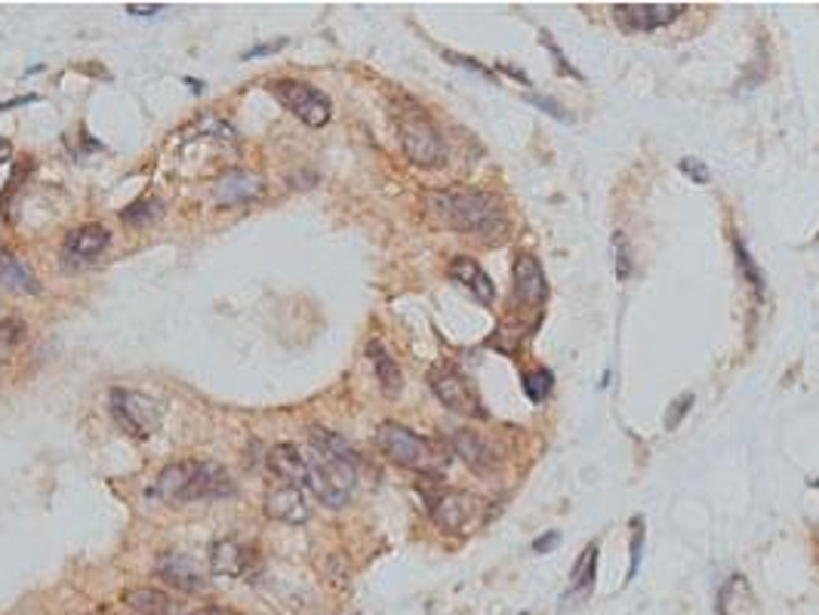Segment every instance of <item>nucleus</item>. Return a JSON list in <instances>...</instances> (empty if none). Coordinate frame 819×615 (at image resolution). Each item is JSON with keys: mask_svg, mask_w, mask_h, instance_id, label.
I'll return each mask as SVG.
<instances>
[{"mask_svg": "<svg viewBox=\"0 0 819 615\" xmlns=\"http://www.w3.org/2000/svg\"><path fill=\"white\" fill-rule=\"evenodd\" d=\"M500 68H503L505 75H512V77H515V80H521L524 87H530V77L524 75L521 68H515V65H500Z\"/></svg>", "mask_w": 819, "mask_h": 615, "instance_id": "58836bf2", "label": "nucleus"}, {"mask_svg": "<svg viewBox=\"0 0 819 615\" xmlns=\"http://www.w3.org/2000/svg\"><path fill=\"white\" fill-rule=\"evenodd\" d=\"M7 161H10V142L0 139V164H7Z\"/></svg>", "mask_w": 819, "mask_h": 615, "instance_id": "a19ab883", "label": "nucleus"}, {"mask_svg": "<svg viewBox=\"0 0 819 615\" xmlns=\"http://www.w3.org/2000/svg\"><path fill=\"white\" fill-rule=\"evenodd\" d=\"M367 357H370L376 379H379V388H382L386 397H398V394L404 392V373H401V367L394 363V357L386 351L382 342H370V345H367Z\"/></svg>", "mask_w": 819, "mask_h": 615, "instance_id": "6ab92c4d", "label": "nucleus"}, {"mask_svg": "<svg viewBox=\"0 0 819 615\" xmlns=\"http://www.w3.org/2000/svg\"><path fill=\"white\" fill-rule=\"evenodd\" d=\"M272 93L278 99L287 112H293L305 127H324L333 117V102L327 99V93H320L312 84L302 80H275Z\"/></svg>", "mask_w": 819, "mask_h": 615, "instance_id": "0eeeda50", "label": "nucleus"}, {"mask_svg": "<svg viewBox=\"0 0 819 615\" xmlns=\"http://www.w3.org/2000/svg\"><path fill=\"white\" fill-rule=\"evenodd\" d=\"M475 496L463 489H441L438 496H429V511L438 526L444 529H463L475 517Z\"/></svg>", "mask_w": 819, "mask_h": 615, "instance_id": "9d476101", "label": "nucleus"}, {"mask_svg": "<svg viewBox=\"0 0 819 615\" xmlns=\"http://www.w3.org/2000/svg\"><path fill=\"white\" fill-rule=\"evenodd\" d=\"M426 209L438 225L481 234V238H503L508 219L505 206L496 194L481 188H438L426 191Z\"/></svg>", "mask_w": 819, "mask_h": 615, "instance_id": "f257e3e1", "label": "nucleus"}, {"mask_svg": "<svg viewBox=\"0 0 819 615\" xmlns=\"http://www.w3.org/2000/svg\"><path fill=\"white\" fill-rule=\"evenodd\" d=\"M521 388L524 397H527L530 403H542V400L552 394V388H555V375H552V370H545V367L530 370V373H524Z\"/></svg>", "mask_w": 819, "mask_h": 615, "instance_id": "bb28decb", "label": "nucleus"}, {"mask_svg": "<svg viewBox=\"0 0 819 615\" xmlns=\"http://www.w3.org/2000/svg\"><path fill=\"white\" fill-rule=\"evenodd\" d=\"M308 440H312V447H315L317 456H324V459H336V462H345V465L357 467V452H354L339 434L327 428H312L308 431Z\"/></svg>", "mask_w": 819, "mask_h": 615, "instance_id": "4be33fe9", "label": "nucleus"}, {"mask_svg": "<svg viewBox=\"0 0 819 615\" xmlns=\"http://www.w3.org/2000/svg\"><path fill=\"white\" fill-rule=\"evenodd\" d=\"M444 59H448V62H453V65H459V68H468V72H475V75H481V77H487V80H493V72H490V68H484V65H481L478 59L459 56V53H450V50L444 53Z\"/></svg>", "mask_w": 819, "mask_h": 615, "instance_id": "f704fd0d", "label": "nucleus"}, {"mask_svg": "<svg viewBox=\"0 0 819 615\" xmlns=\"http://www.w3.org/2000/svg\"><path fill=\"white\" fill-rule=\"evenodd\" d=\"M154 492L169 504L186 502H204V499H225L235 492V481L228 474V467L219 462H176L167 465L158 474Z\"/></svg>", "mask_w": 819, "mask_h": 615, "instance_id": "f03ea898", "label": "nucleus"}, {"mask_svg": "<svg viewBox=\"0 0 819 615\" xmlns=\"http://www.w3.org/2000/svg\"><path fill=\"white\" fill-rule=\"evenodd\" d=\"M632 566H629V578L638 576V566H641V554H644V523L641 517L632 521Z\"/></svg>", "mask_w": 819, "mask_h": 615, "instance_id": "72a5a7b5", "label": "nucleus"}, {"mask_svg": "<svg viewBox=\"0 0 819 615\" xmlns=\"http://www.w3.org/2000/svg\"><path fill=\"white\" fill-rule=\"evenodd\" d=\"M262 194V182L253 176V172H243V169H231L216 179L213 185V197L219 206H241L256 201Z\"/></svg>", "mask_w": 819, "mask_h": 615, "instance_id": "2eb2a0df", "label": "nucleus"}, {"mask_svg": "<svg viewBox=\"0 0 819 615\" xmlns=\"http://www.w3.org/2000/svg\"><path fill=\"white\" fill-rule=\"evenodd\" d=\"M90 615H114V613H109V610H102V613H90Z\"/></svg>", "mask_w": 819, "mask_h": 615, "instance_id": "79ce46f5", "label": "nucleus"}, {"mask_svg": "<svg viewBox=\"0 0 819 615\" xmlns=\"http://www.w3.org/2000/svg\"><path fill=\"white\" fill-rule=\"evenodd\" d=\"M450 278L456 280L459 286H466L471 296L478 298L481 305H490L496 298V283L490 280L484 268L468 256H456L450 261Z\"/></svg>", "mask_w": 819, "mask_h": 615, "instance_id": "f3484780", "label": "nucleus"}, {"mask_svg": "<svg viewBox=\"0 0 819 615\" xmlns=\"http://www.w3.org/2000/svg\"><path fill=\"white\" fill-rule=\"evenodd\" d=\"M527 102L530 105H537L542 114H549V117H555V120H560V124H574V117L567 114V108L560 105V102H555V99H549V95H540V93H530L527 95Z\"/></svg>", "mask_w": 819, "mask_h": 615, "instance_id": "7c9ffc66", "label": "nucleus"}, {"mask_svg": "<svg viewBox=\"0 0 819 615\" xmlns=\"http://www.w3.org/2000/svg\"><path fill=\"white\" fill-rule=\"evenodd\" d=\"M0 286L10 293H38V283L28 274V268L10 253H0Z\"/></svg>", "mask_w": 819, "mask_h": 615, "instance_id": "5701e85b", "label": "nucleus"}, {"mask_svg": "<svg viewBox=\"0 0 819 615\" xmlns=\"http://www.w3.org/2000/svg\"><path fill=\"white\" fill-rule=\"evenodd\" d=\"M684 3H616L614 22L629 35H651L681 20Z\"/></svg>", "mask_w": 819, "mask_h": 615, "instance_id": "1a4fd4ad", "label": "nucleus"}, {"mask_svg": "<svg viewBox=\"0 0 819 615\" xmlns=\"http://www.w3.org/2000/svg\"><path fill=\"white\" fill-rule=\"evenodd\" d=\"M376 447L394 465L419 471V474H441L450 462L448 449L429 437H419L416 431L404 428L398 422H382L376 431Z\"/></svg>", "mask_w": 819, "mask_h": 615, "instance_id": "7ed1b4c3", "label": "nucleus"}, {"mask_svg": "<svg viewBox=\"0 0 819 615\" xmlns=\"http://www.w3.org/2000/svg\"><path fill=\"white\" fill-rule=\"evenodd\" d=\"M453 449H456V456H463L466 465L475 467V471H490V467L496 465V452H493V447L487 444L481 434H475V431H456V434H453Z\"/></svg>", "mask_w": 819, "mask_h": 615, "instance_id": "aec40b11", "label": "nucleus"}, {"mask_svg": "<svg viewBox=\"0 0 819 615\" xmlns=\"http://www.w3.org/2000/svg\"><path fill=\"white\" fill-rule=\"evenodd\" d=\"M265 514L272 521L287 523V526H302V523H308V517H312V508H308L299 486L284 484L265 496Z\"/></svg>", "mask_w": 819, "mask_h": 615, "instance_id": "4468645a", "label": "nucleus"}, {"mask_svg": "<svg viewBox=\"0 0 819 615\" xmlns=\"http://www.w3.org/2000/svg\"><path fill=\"white\" fill-rule=\"evenodd\" d=\"M560 544V533H545V536H540V539L533 541V551L537 554H545V551H555Z\"/></svg>", "mask_w": 819, "mask_h": 615, "instance_id": "c9c22d12", "label": "nucleus"}, {"mask_svg": "<svg viewBox=\"0 0 819 615\" xmlns=\"http://www.w3.org/2000/svg\"><path fill=\"white\" fill-rule=\"evenodd\" d=\"M733 253H736V265H740V271H743L745 283L755 290V298L764 302V293H767V280H764V271L758 268V261L752 259V253H748V246L743 241H733Z\"/></svg>", "mask_w": 819, "mask_h": 615, "instance_id": "a878e982", "label": "nucleus"}, {"mask_svg": "<svg viewBox=\"0 0 819 615\" xmlns=\"http://www.w3.org/2000/svg\"><path fill=\"white\" fill-rule=\"evenodd\" d=\"M161 213H164V204H161V197H154V194H146V197H139V201H133L124 213H121V222L130 225V228H146L154 219H161Z\"/></svg>", "mask_w": 819, "mask_h": 615, "instance_id": "393cba45", "label": "nucleus"}, {"mask_svg": "<svg viewBox=\"0 0 819 615\" xmlns=\"http://www.w3.org/2000/svg\"><path fill=\"white\" fill-rule=\"evenodd\" d=\"M194 615H231L228 610H219V606H204V610H198Z\"/></svg>", "mask_w": 819, "mask_h": 615, "instance_id": "ea45409f", "label": "nucleus"}, {"mask_svg": "<svg viewBox=\"0 0 819 615\" xmlns=\"http://www.w3.org/2000/svg\"><path fill=\"white\" fill-rule=\"evenodd\" d=\"M398 132H401L404 154H407L416 167H444V161H448V145H444L438 127H434L419 108H410V112H404L398 117Z\"/></svg>", "mask_w": 819, "mask_h": 615, "instance_id": "20e7f679", "label": "nucleus"}, {"mask_svg": "<svg viewBox=\"0 0 819 615\" xmlns=\"http://www.w3.org/2000/svg\"><path fill=\"white\" fill-rule=\"evenodd\" d=\"M265 465L287 486H299L302 489L305 481H308V459L293 444H275V447L268 449V456H265Z\"/></svg>", "mask_w": 819, "mask_h": 615, "instance_id": "dca6fc26", "label": "nucleus"}, {"mask_svg": "<svg viewBox=\"0 0 819 615\" xmlns=\"http://www.w3.org/2000/svg\"><path fill=\"white\" fill-rule=\"evenodd\" d=\"M807 486H814V489H819V481H810V484H807Z\"/></svg>", "mask_w": 819, "mask_h": 615, "instance_id": "37998d69", "label": "nucleus"}, {"mask_svg": "<svg viewBox=\"0 0 819 615\" xmlns=\"http://www.w3.org/2000/svg\"><path fill=\"white\" fill-rule=\"evenodd\" d=\"M678 169L688 176L690 182H696V185H706L708 179H711V169H708L703 161H693V157H684V161L678 164Z\"/></svg>", "mask_w": 819, "mask_h": 615, "instance_id": "473e14b6", "label": "nucleus"}, {"mask_svg": "<svg viewBox=\"0 0 819 615\" xmlns=\"http://www.w3.org/2000/svg\"><path fill=\"white\" fill-rule=\"evenodd\" d=\"M614 253H616V280H629L632 274V253H629V241L622 231L614 234Z\"/></svg>", "mask_w": 819, "mask_h": 615, "instance_id": "c756f323", "label": "nucleus"}, {"mask_svg": "<svg viewBox=\"0 0 819 615\" xmlns=\"http://www.w3.org/2000/svg\"><path fill=\"white\" fill-rule=\"evenodd\" d=\"M22 338H25V323H20V320H0V357L16 351V345H20Z\"/></svg>", "mask_w": 819, "mask_h": 615, "instance_id": "c85d7f7f", "label": "nucleus"}, {"mask_svg": "<svg viewBox=\"0 0 819 615\" xmlns=\"http://www.w3.org/2000/svg\"><path fill=\"white\" fill-rule=\"evenodd\" d=\"M124 603H127L136 615H182L173 606L169 594L158 591V588H130V591L124 594Z\"/></svg>", "mask_w": 819, "mask_h": 615, "instance_id": "412c9836", "label": "nucleus"}, {"mask_svg": "<svg viewBox=\"0 0 819 615\" xmlns=\"http://www.w3.org/2000/svg\"><path fill=\"white\" fill-rule=\"evenodd\" d=\"M280 47H287V40H275V43H262V47H253L250 53H243V59H256V56H265V53H278Z\"/></svg>", "mask_w": 819, "mask_h": 615, "instance_id": "e433bc0d", "label": "nucleus"}, {"mask_svg": "<svg viewBox=\"0 0 819 615\" xmlns=\"http://www.w3.org/2000/svg\"><path fill=\"white\" fill-rule=\"evenodd\" d=\"M515 293L521 298L524 305H530V308H542L545 305V298H549V278H545V271H542V265L537 256H530V253H521L518 259H515Z\"/></svg>", "mask_w": 819, "mask_h": 615, "instance_id": "f8f14e48", "label": "nucleus"}, {"mask_svg": "<svg viewBox=\"0 0 819 615\" xmlns=\"http://www.w3.org/2000/svg\"><path fill=\"white\" fill-rule=\"evenodd\" d=\"M540 43L545 47V50H549V53H552V59H555V68H558V75L574 77V80H585V77H582V72H577V68H574V65L567 62L564 50H560L558 43H555V38H552L549 31H540Z\"/></svg>", "mask_w": 819, "mask_h": 615, "instance_id": "cd10ccee", "label": "nucleus"}, {"mask_svg": "<svg viewBox=\"0 0 819 615\" xmlns=\"http://www.w3.org/2000/svg\"><path fill=\"white\" fill-rule=\"evenodd\" d=\"M693 400H696L693 394H681V397L671 403V410L666 412V431H675L681 422H684V415H688L690 407H693Z\"/></svg>", "mask_w": 819, "mask_h": 615, "instance_id": "2f4dec72", "label": "nucleus"}, {"mask_svg": "<svg viewBox=\"0 0 819 615\" xmlns=\"http://www.w3.org/2000/svg\"><path fill=\"white\" fill-rule=\"evenodd\" d=\"M112 243V234L102 225H84L68 234L65 241V256L75 261H93L105 253V246Z\"/></svg>", "mask_w": 819, "mask_h": 615, "instance_id": "a211bd4d", "label": "nucleus"}, {"mask_svg": "<svg viewBox=\"0 0 819 615\" xmlns=\"http://www.w3.org/2000/svg\"><path fill=\"white\" fill-rule=\"evenodd\" d=\"M164 7L161 3H149V7H136V3H130L127 7V13H133V16H154V13H161Z\"/></svg>", "mask_w": 819, "mask_h": 615, "instance_id": "4c0bfd02", "label": "nucleus"}, {"mask_svg": "<svg viewBox=\"0 0 819 615\" xmlns=\"http://www.w3.org/2000/svg\"><path fill=\"white\" fill-rule=\"evenodd\" d=\"M158 578H164L169 588H176L182 594H204L206 591L204 573L186 554H164L158 560Z\"/></svg>", "mask_w": 819, "mask_h": 615, "instance_id": "ddd939ff", "label": "nucleus"}, {"mask_svg": "<svg viewBox=\"0 0 819 615\" xmlns=\"http://www.w3.org/2000/svg\"><path fill=\"white\" fill-rule=\"evenodd\" d=\"M253 563H256L253 548H247L241 541L223 539L213 541V548H210V569H213V576L247 578L253 576Z\"/></svg>", "mask_w": 819, "mask_h": 615, "instance_id": "9b49d317", "label": "nucleus"}, {"mask_svg": "<svg viewBox=\"0 0 819 615\" xmlns=\"http://www.w3.org/2000/svg\"><path fill=\"white\" fill-rule=\"evenodd\" d=\"M109 407H112L114 422L127 431L130 437L146 440L154 431L161 428V407L158 400L142 392H127V388H114L109 394Z\"/></svg>", "mask_w": 819, "mask_h": 615, "instance_id": "423d86ee", "label": "nucleus"}, {"mask_svg": "<svg viewBox=\"0 0 819 615\" xmlns=\"http://www.w3.org/2000/svg\"><path fill=\"white\" fill-rule=\"evenodd\" d=\"M595 576H597V541H592L582 554H579V560L574 563V573H570V588H567V594L564 597H577V594H585L592 585H595Z\"/></svg>", "mask_w": 819, "mask_h": 615, "instance_id": "b1692460", "label": "nucleus"}, {"mask_svg": "<svg viewBox=\"0 0 819 615\" xmlns=\"http://www.w3.org/2000/svg\"><path fill=\"white\" fill-rule=\"evenodd\" d=\"M429 385L434 397L453 412H463V415H478L484 419L487 410L481 407V397L471 388L466 375L459 373L456 367H434L429 373Z\"/></svg>", "mask_w": 819, "mask_h": 615, "instance_id": "6e6552de", "label": "nucleus"}, {"mask_svg": "<svg viewBox=\"0 0 819 615\" xmlns=\"http://www.w3.org/2000/svg\"><path fill=\"white\" fill-rule=\"evenodd\" d=\"M354 484H357V467L336 462V459H324V456H312L308 459V481L305 486L315 492L317 502H324L327 508H345L352 502Z\"/></svg>", "mask_w": 819, "mask_h": 615, "instance_id": "39448f33", "label": "nucleus"}]
</instances>
